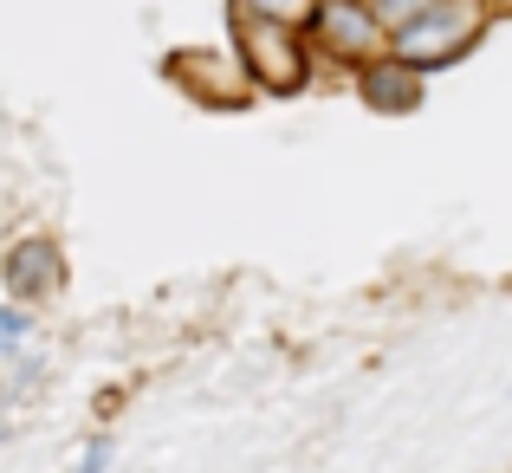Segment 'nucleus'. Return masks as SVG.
Instances as JSON below:
<instances>
[{"mask_svg": "<svg viewBox=\"0 0 512 473\" xmlns=\"http://www.w3.org/2000/svg\"><path fill=\"white\" fill-rule=\"evenodd\" d=\"M104 461H111V448H104V441H98V448H91V454H85V461H78L72 473H104Z\"/></svg>", "mask_w": 512, "mask_h": 473, "instance_id": "1", "label": "nucleus"}]
</instances>
